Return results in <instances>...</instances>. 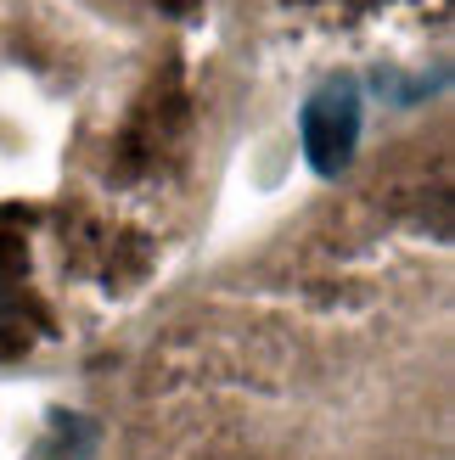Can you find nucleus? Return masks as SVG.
<instances>
[{
    "label": "nucleus",
    "instance_id": "1",
    "mask_svg": "<svg viewBox=\"0 0 455 460\" xmlns=\"http://www.w3.org/2000/svg\"><path fill=\"white\" fill-rule=\"evenodd\" d=\"M360 119H366V102H360V84L349 74L309 90V102L299 112V135H304V157L315 174L332 180L349 169V157L360 146Z\"/></svg>",
    "mask_w": 455,
    "mask_h": 460
}]
</instances>
